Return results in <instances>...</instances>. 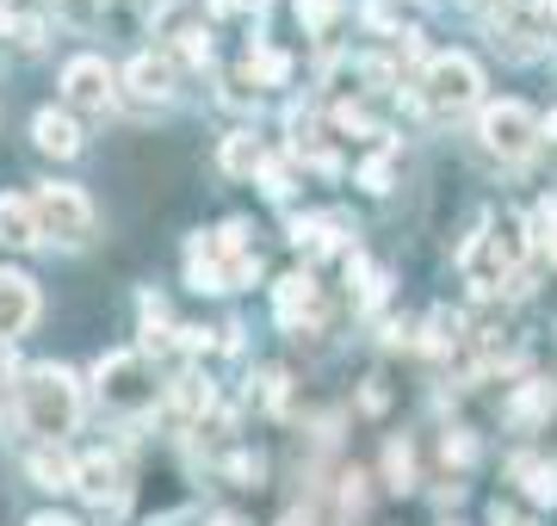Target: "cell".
<instances>
[{"instance_id": "1", "label": "cell", "mask_w": 557, "mask_h": 526, "mask_svg": "<svg viewBox=\"0 0 557 526\" xmlns=\"http://www.w3.org/2000/svg\"><path fill=\"white\" fill-rule=\"evenodd\" d=\"M20 422L25 434H38L44 446H62V434H75L81 422V385L69 365H38L20 385Z\"/></svg>"}, {"instance_id": "2", "label": "cell", "mask_w": 557, "mask_h": 526, "mask_svg": "<svg viewBox=\"0 0 557 526\" xmlns=\"http://www.w3.org/2000/svg\"><path fill=\"white\" fill-rule=\"evenodd\" d=\"M483 100V68L471 57H434L428 62V75H421V105L434 112V118H458V112H471Z\"/></svg>"}, {"instance_id": "3", "label": "cell", "mask_w": 557, "mask_h": 526, "mask_svg": "<svg viewBox=\"0 0 557 526\" xmlns=\"http://www.w3.org/2000/svg\"><path fill=\"white\" fill-rule=\"evenodd\" d=\"M478 137H483V149H490V155H502V162H527V155L539 149V137H545V118H539L533 105L502 100V105H490V112H483Z\"/></svg>"}, {"instance_id": "4", "label": "cell", "mask_w": 557, "mask_h": 526, "mask_svg": "<svg viewBox=\"0 0 557 526\" xmlns=\"http://www.w3.org/2000/svg\"><path fill=\"white\" fill-rule=\"evenodd\" d=\"M100 403L124 409V415H143L156 403V372H149V353H106L100 360Z\"/></svg>"}, {"instance_id": "5", "label": "cell", "mask_w": 557, "mask_h": 526, "mask_svg": "<svg viewBox=\"0 0 557 526\" xmlns=\"http://www.w3.org/2000/svg\"><path fill=\"white\" fill-rule=\"evenodd\" d=\"M38 229H44V242H62V248H75L94 236V204L81 199V186H38Z\"/></svg>"}, {"instance_id": "6", "label": "cell", "mask_w": 557, "mask_h": 526, "mask_svg": "<svg viewBox=\"0 0 557 526\" xmlns=\"http://www.w3.org/2000/svg\"><path fill=\"white\" fill-rule=\"evenodd\" d=\"M62 100L75 112H106L112 105V68L100 57H75L62 68Z\"/></svg>"}, {"instance_id": "7", "label": "cell", "mask_w": 557, "mask_h": 526, "mask_svg": "<svg viewBox=\"0 0 557 526\" xmlns=\"http://www.w3.org/2000/svg\"><path fill=\"white\" fill-rule=\"evenodd\" d=\"M32 323H38V285L0 266V341H20Z\"/></svg>"}, {"instance_id": "8", "label": "cell", "mask_w": 557, "mask_h": 526, "mask_svg": "<svg viewBox=\"0 0 557 526\" xmlns=\"http://www.w3.org/2000/svg\"><path fill=\"white\" fill-rule=\"evenodd\" d=\"M81 496L94 508H119V496H124V471H119V459L112 452H94V459H81Z\"/></svg>"}, {"instance_id": "9", "label": "cell", "mask_w": 557, "mask_h": 526, "mask_svg": "<svg viewBox=\"0 0 557 526\" xmlns=\"http://www.w3.org/2000/svg\"><path fill=\"white\" fill-rule=\"evenodd\" d=\"M458 266H465V279L478 285V291H496V285H502L508 261L496 254V236H490V223H483V236H478V242H465V248H458Z\"/></svg>"}, {"instance_id": "10", "label": "cell", "mask_w": 557, "mask_h": 526, "mask_svg": "<svg viewBox=\"0 0 557 526\" xmlns=\"http://www.w3.org/2000/svg\"><path fill=\"white\" fill-rule=\"evenodd\" d=\"M32 242H44L38 204H32V199H13V192H0V248H32Z\"/></svg>"}, {"instance_id": "11", "label": "cell", "mask_w": 557, "mask_h": 526, "mask_svg": "<svg viewBox=\"0 0 557 526\" xmlns=\"http://www.w3.org/2000/svg\"><path fill=\"white\" fill-rule=\"evenodd\" d=\"M273 310L285 328H298L310 310H317V285H310V273H285V279L273 285Z\"/></svg>"}, {"instance_id": "12", "label": "cell", "mask_w": 557, "mask_h": 526, "mask_svg": "<svg viewBox=\"0 0 557 526\" xmlns=\"http://www.w3.org/2000/svg\"><path fill=\"white\" fill-rule=\"evenodd\" d=\"M124 82H131L137 100H168V93H174V57H137Z\"/></svg>"}, {"instance_id": "13", "label": "cell", "mask_w": 557, "mask_h": 526, "mask_svg": "<svg viewBox=\"0 0 557 526\" xmlns=\"http://www.w3.org/2000/svg\"><path fill=\"white\" fill-rule=\"evenodd\" d=\"M32 137H38V149H44V155H75V149H81L75 118H69V112H57V105L32 118Z\"/></svg>"}, {"instance_id": "14", "label": "cell", "mask_w": 557, "mask_h": 526, "mask_svg": "<svg viewBox=\"0 0 557 526\" xmlns=\"http://www.w3.org/2000/svg\"><path fill=\"white\" fill-rule=\"evenodd\" d=\"M223 174H236V180H255V174H267V149H260L255 130L223 137Z\"/></svg>"}, {"instance_id": "15", "label": "cell", "mask_w": 557, "mask_h": 526, "mask_svg": "<svg viewBox=\"0 0 557 526\" xmlns=\"http://www.w3.org/2000/svg\"><path fill=\"white\" fill-rule=\"evenodd\" d=\"M32 477H38V489H75L81 465L62 459V446H44V452H32Z\"/></svg>"}, {"instance_id": "16", "label": "cell", "mask_w": 557, "mask_h": 526, "mask_svg": "<svg viewBox=\"0 0 557 526\" xmlns=\"http://www.w3.org/2000/svg\"><path fill=\"white\" fill-rule=\"evenodd\" d=\"M490 236H496V254L508 261V273H515V266L527 261V217H515V211H502V217L490 223Z\"/></svg>"}, {"instance_id": "17", "label": "cell", "mask_w": 557, "mask_h": 526, "mask_svg": "<svg viewBox=\"0 0 557 526\" xmlns=\"http://www.w3.org/2000/svg\"><path fill=\"white\" fill-rule=\"evenodd\" d=\"M205 409H211V385H205V378H193V372H186V378H174V422H199Z\"/></svg>"}, {"instance_id": "18", "label": "cell", "mask_w": 557, "mask_h": 526, "mask_svg": "<svg viewBox=\"0 0 557 526\" xmlns=\"http://www.w3.org/2000/svg\"><path fill=\"white\" fill-rule=\"evenodd\" d=\"M545 409H552V385H527V390L515 397V409H508V422H515V427H533Z\"/></svg>"}, {"instance_id": "19", "label": "cell", "mask_w": 557, "mask_h": 526, "mask_svg": "<svg viewBox=\"0 0 557 526\" xmlns=\"http://www.w3.org/2000/svg\"><path fill=\"white\" fill-rule=\"evenodd\" d=\"M248 75L267 82V87H278L285 75H292V57H285V50H255V57H248Z\"/></svg>"}, {"instance_id": "20", "label": "cell", "mask_w": 557, "mask_h": 526, "mask_svg": "<svg viewBox=\"0 0 557 526\" xmlns=\"http://www.w3.org/2000/svg\"><path fill=\"white\" fill-rule=\"evenodd\" d=\"M520 477H527V496H533V502H557V471L552 465H533V459H520Z\"/></svg>"}, {"instance_id": "21", "label": "cell", "mask_w": 557, "mask_h": 526, "mask_svg": "<svg viewBox=\"0 0 557 526\" xmlns=\"http://www.w3.org/2000/svg\"><path fill=\"white\" fill-rule=\"evenodd\" d=\"M341 7H347V0H298V20H304V32H329V25L341 20Z\"/></svg>"}, {"instance_id": "22", "label": "cell", "mask_w": 557, "mask_h": 526, "mask_svg": "<svg viewBox=\"0 0 557 526\" xmlns=\"http://www.w3.org/2000/svg\"><path fill=\"white\" fill-rule=\"evenodd\" d=\"M384 477H391V489L416 484V459H409V446L403 440H391V452H384Z\"/></svg>"}, {"instance_id": "23", "label": "cell", "mask_w": 557, "mask_h": 526, "mask_svg": "<svg viewBox=\"0 0 557 526\" xmlns=\"http://www.w3.org/2000/svg\"><path fill=\"white\" fill-rule=\"evenodd\" d=\"M359 186H366V192H391V149L359 167Z\"/></svg>"}, {"instance_id": "24", "label": "cell", "mask_w": 557, "mask_h": 526, "mask_svg": "<svg viewBox=\"0 0 557 526\" xmlns=\"http://www.w3.org/2000/svg\"><path fill=\"white\" fill-rule=\"evenodd\" d=\"M174 57H186V62H211V38H205L199 25H193V32H180Z\"/></svg>"}, {"instance_id": "25", "label": "cell", "mask_w": 557, "mask_h": 526, "mask_svg": "<svg viewBox=\"0 0 557 526\" xmlns=\"http://www.w3.org/2000/svg\"><path fill=\"white\" fill-rule=\"evenodd\" d=\"M458 341V316H446V310H434V323H428V347H453Z\"/></svg>"}, {"instance_id": "26", "label": "cell", "mask_w": 557, "mask_h": 526, "mask_svg": "<svg viewBox=\"0 0 557 526\" xmlns=\"http://www.w3.org/2000/svg\"><path fill=\"white\" fill-rule=\"evenodd\" d=\"M255 397H260L267 409H278V397H285V372H260V378H255Z\"/></svg>"}, {"instance_id": "27", "label": "cell", "mask_w": 557, "mask_h": 526, "mask_svg": "<svg viewBox=\"0 0 557 526\" xmlns=\"http://www.w3.org/2000/svg\"><path fill=\"white\" fill-rule=\"evenodd\" d=\"M478 459V440L471 434H446V465H471Z\"/></svg>"}, {"instance_id": "28", "label": "cell", "mask_w": 557, "mask_h": 526, "mask_svg": "<svg viewBox=\"0 0 557 526\" xmlns=\"http://www.w3.org/2000/svg\"><path fill=\"white\" fill-rule=\"evenodd\" d=\"M230 477H236V484H260V459L236 452V459H230Z\"/></svg>"}, {"instance_id": "29", "label": "cell", "mask_w": 557, "mask_h": 526, "mask_svg": "<svg viewBox=\"0 0 557 526\" xmlns=\"http://www.w3.org/2000/svg\"><path fill=\"white\" fill-rule=\"evenodd\" d=\"M13 38H20L25 50H38V43H44V25H38V20H13Z\"/></svg>"}, {"instance_id": "30", "label": "cell", "mask_w": 557, "mask_h": 526, "mask_svg": "<svg viewBox=\"0 0 557 526\" xmlns=\"http://www.w3.org/2000/svg\"><path fill=\"white\" fill-rule=\"evenodd\" d=\"M539 229H545V248H552V261H557V199L539 211Z\"/></svg>"}, {"instance_id": "31", "label": "cell", "mask_w": 557, "mask_h": 526, "mask_svg": "<svg viewBox=\"0 0 557 526\" xmlns=\"http://www.w3.org/2000/svg\"><path fill=\"white\" fill-rule=\"evenodd\" d=\"M527 20H533V25H557V0H527Z\"/></svg>"}, {"instance_id": "32", "label": "cell", "mask_w": 557, "mask_h": 526, "mask_svg": "<svg viewBox=\"0 0 557 526\" xmlns=\"http://www.w3.org/2000/svg\"><path fill=\"white\" fill-rule=\"evenodd\" d=\"M180 347H186V353H205V347H211V335H205V328H180Z\"/></svg>"}, {"instance_id": "33", "label": "cell", "mask_w": 557, "mask_h": 526, "mask_svg": "<svg viewBox=\"0 0 557 526\" xmlns=\"http://www.w3.org/2000/svg\"><path fill=\"white\" fill-rule=\"evenodd\" d=\"M490 521H496V526H527V521H515V514H508L502 502H496V514H490Z\"/></svg>"}, {"instance_id": "34", "label": "cell", "mask_w": 557, "mask_h": 526, "mask_svg": "<svg viewBox=\"0 0 557 526\" xmlns=\"http://www.w3.org/2000/svg\"><path fill=\"white\" fill-rule=\"evenodd\" d=\"M32 526H75V521H62V514H38Z\"/></svg>"}, {"instance_id": "35", "label": "cell", "mask_w": 557, "mask_h": 526, "mask_svg": "<svg viewBox=\"0 0 557 526\" xmlns=\"http://www.w3.org/2000/svg\"><path fill=\"white\" fill-rule=\"evenodd\" d=\"M278 526H317V521H310V514H285Z\"/></svg>"}, {"instance_id": "36", "label": "cell", "mask_w": 557, "mask_h": 526, "mask_svg": "<svg viewBox=\"0 0 557 526\" xmlns=\"http://www.w3.org/2000/svg\"><path fill=\"white\" fill-rule=\"evenodd\" d=\"M230 7H236V0H211V13H230Z\"/></svg>"}, {"instance_id": "37", "label": "cell", "mask_w": 557, "mask_h": 526, "mask_svg": "<svg viewBox=\"0 0 557 526\" xmlns=\"http://www.w3.org/2000/svg\"><path fill=\"white\" fill-rule=\"evenodd\" d=\"M211 526H242V521H236V514H223V521H211Z\"/></svg>"}]
</instances>
